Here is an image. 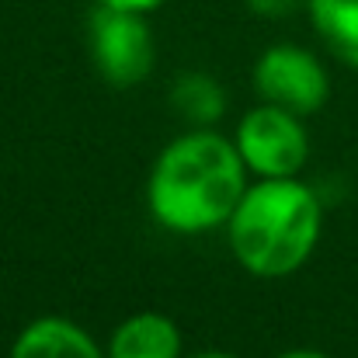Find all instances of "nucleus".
Returning a JSON list of instances; mask_svg holds the SVG:
<instances>
[{"label": "nucleus", "mask_w": 358, "mask_h": 358, "mask_svg": "<svg viewBox=\"0 0 358 358\" xmlns=\"http://www.w3.org/2000/svg\"><path fill=\"white\" fill-rule=\"evenodd\" d=\"M247 178L234 139L216 129H192L157 153L146 178V209L171 234H213L230 223Z\"/></svg>", "instance_id": "1"}, {"label": "nucleus", "mask_w": 358, "mask_h": 358, "mask_svg": "<svg viewBox=\"0 0 358 358\" xmlns=\"http://www.w3.org/2000/svg\"><path fill=\"white\" fill-rule=\"evenodd\" d=\"M227 243L254 278H289L317 250L324 230L320 195L299 178H257L240 195Z\"/></svg>", "instance_id": "2"}, {"label": "nucleus", "mask_w": 358, "mask_h": 358, "mask_svg": "<svg viewBox=\"0 0 358 358\" xmlns=\"http://www.w3.org/2000/svg\"><path fill=\"white\" fill-rule=\"evenodd\" d=\"M87 45H91L94 70L112 87H122V91L136 87L153 73L157 45H153L146 14L139 10L94 3L87 17Z\"/></svg>", "instance_id": "3"}, {"label": "nucleus", "mask_w": 358, "mask_h": 358, "mask_svg": "<svg viewBox=\"0 0 358 358\" xmlns=\"http://www.w3.org/2000/svg\"><path fill=\"white\" fill-rule=\"evenodd\" d=\"M240 160L254 178H299L310 160V132L303 115L278 105H254L234 132Z\"/></svg>", "instance_id": "4"}, {"label": "nucleus", "mask_w": 358, "mask_h": 358, "mask_svg": "<svg viewBox=\"0 0 358 358\" xmlns=\"http://www.w3.org/2000/svg\"><path fill=\"white\" fill-rule=\"evenodd\" d=\"M250 84L261 101L296 112L303 119L317 115L331 98V73L320 63V56L292 42L268 45L254 63Z\"/></svg>", "instance_id": "5"}, {"label": "nucleus", "mask_w": 358, "mask_h": 358, "mask_svg": "<svg viewBox=\"0 0 358 358\" xmlns=\"http://www.w3.org/2000/svg\"><path fill=\"white\" fill-rule=\"evenodd\" d=\"M105 358H185V338L174 317L160 310H139L112 331Z\"/></svg>", "instance_id": "6"}, {"label": "nucleus", "mask_w": 358, "mask_h": 358, "mask_svg": "<svg viewBox=\"0 0 358 358\" xmlns=\"http://www.w3.org/2000/svg\"><path fill=\"white\" fill-rule=\"evenodd\" d=\"M10 358H105V348L70 317H35L10 345Z\"/></svg>", "instance_id": "7"}, {"label": "nucleus", "mask_w": 358, "mask_h": 358, "mask_svg": "<svg viewBox=\"0 0 358 358\" xmlns=\"http://www.w3.org/2000/svg\"><path fill=\"white\" fill-rule=\"evenodd\" d=\"M171 108L192 129H213L227 115V91L213 73L181 70L171 84Z\"/></svg>", "instance_id": "8"}, {"label": "nucleus", "mask_w": 358, "mask_h": 358, "mask_svg": "<svg viewBox=\"0 0 358 358\" xmlns=\"http://www.w3.org/2000/svg\"><path fill=\"white\" fill-rule=\"evenodd\" d=\"M306 10L327 52L358 70V0H306Z\"/></svg>", "instance_id": "9"}, {"label": "nucleus", "mask_w": 358, "mask_h": 358, "mask_svg": "<svg viewBox=\"0 0 358 358\" xmlns=\"http://www.w3.org/2000/svg\"><path fill=\"white\" fill-rule=\"evenodd\" d=\"M250 14L264 17V21H278V17H289L292 10L306 7V0H243Z\"/></svg>", "instance_id": "10"}, {"label": "nucleus", "mask_w": 358, "mask_h": 358, "mask_svg": "<svg viewBox=\"0 0 358 358\" xmlns=\"http://www.w3.org/2000/svg\"><path fill=\"white\" fill-rule=\"evenodd\" d=\"M94 3H108V7H125V10H139V14H150V10L164 7L167 0H94Z\"/></svg>", "instance_id": "11"}, {"label": "nucleus", "mask_w": 358, "mask_h": 358, "mask_svg": "<svg viewBox=\"0 0 358 358\" xmlns=\"http://www.w3.org/2000/svg\"><path fill=\"white\" fill-rule=\"evenodd\" d=\"M275 358H331L327 352H320V348H289V352H282V355Z\"/></svg>", "instance_id": "12"}, {"label": "nucleus", "mask_w": 358, "mask_h": 358, "mask_svg": "<svg viewBox=\"0 0 358 358\" xmlns=\"http://www.w3.org/2000/svg\"><path fill=\"white\" fill-rule=\"evenodd\" d=\"M185 358H240L234 352H220V348H206V352H195V355H185Z\"/></svg>", "instance_id": "13"}]
</instances>
